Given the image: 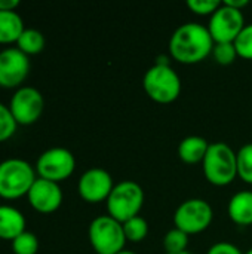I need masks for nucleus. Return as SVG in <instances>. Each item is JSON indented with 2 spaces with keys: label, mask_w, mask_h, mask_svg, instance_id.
<instances>
[{
  "label": "nucleus",
  "mask_w": 252,
  "mask_h": 254,
  "mask_svg": "<svg viewBox=\"0 0 252 254\" xmlns=\"http://www.w3.org/2000/svg\"><path fill=\"white\" fill-rule=\"evenodd\" d=\"M175 254H192V253H190V252L187 250V252H183V253H175Z\"/></svg>",
  "instance_id": "31"
},
{
  "label": "nucleus",
  "mask_w": 252,
  "mask_h": 254,
  "mask_svg": "<svg viewBox=\"0 0 252 254\" xmlns=\"http://www.w3.org/2000/svg\"><path fill=\"white\" fill-rule=\"evenodd\" d=\"M76 168L74 155L64 147H52L43 152L36 164L40 179L59 183L68 179Z\"/></svg>",
  "instance_id": "9"
},
{
  "label": "nucleus",
  "mask_w": 252,
  "mask_h": 254,
  "mask_svg": "<svg viewBox=\"0 0 252 254\" xmlns=\"http://www.w3.org/2000/svg\"><path fill=\"white\" fill-rule=\"evenodd\" d=\"M36 182L33 167L24 159H6L0 164V196L16 199L28 195Z\"/></svg>",
  "instance_id": "5"
},
{
  "label": "nucleus",
  "mask_w": 252,
  "mask_h": 254,
  "mask_svg": "<svg viewBox=\"0 0 252 254\" xmlns=\"http://www.w3.org/2000/svg\"><path fill=\"white\" fill-rule=\"evenodd\" d=\"M209 143L201 135H189L178 146V156L186 164H199L208 152Z\"/></svg>",
  "instance_id": "16"
},
{
  "label": "nucleus",
  "mask_w": 252,
  "mask_h": 254,
  "mask_svg": "<svg viewBox=\"0 0 252 254\" xmlns=\"http://www.w3.org/2000/svg\"><path fill=\"white\" fill-rule=\"evenodd\" d=\"M245 25L247 24L242 10L230 7L221 1V6L209 16L208 30L214 43H224L235 42Z\"/></svg>",
  "instance_id": "8"
},
{
  "label": "nucleus",
  "mask_w": 252,
  "mask_h": 254,
  "mask_svg": "<svg viewBox=\"0 0 252 254\" xmlns=\"http://www.w3.org/2000/svg\"><path fill=\"white\" fill-rule=\"evenodd\" d=\"M18 6V0H0V10H15Z\"/></svg>",
  "instance_id": "28"
},
{
  "label": "nucleus",
  "mask_w": 252,
  "mask_h": 254,
  "mask_svg": "<svg viewBox=\"0 0 252 254\" xmlns=\"http://www.w3.org/2000/svg\"><path fill=\"white\" fill-rule=\"evenodd\" d=\"M214 45L208 27L199 22H184L169 39V54L181 64H198L212 54Z\"/></svg>",
  "instance_id": "1"
},
{
  "label": "nucleus",
  "mask_w": 252,
  "mask_h": 254,
  "mask_svg": "<svg viewBox=\"0 0 252 254\" xmlns=\"http://www.w3.org/2000/svg\"><path fill=\"white\" fill-rule=\"evenodd\" d=\"M143 88L153 101L169 104L180 97L181 79L169 64H153L143 77Z\"/></svg>",
  "instance_id": "4"
},
{
  "label": "nucleus",
  "mask_w": 252,
  "mask_h": 254,
  "mask_svg": "<svg viewBox=\"0 0 252 254\" xmlns=\"http://www.w3.org/2000/svg\"><path fill=\"white\" fill-rule=\"evenodd\" d=\"M16 48L21 52H24L27 57L40 54L45 48V36L39 30L25 28L16 42Z\"/></svg>",
  "instance_id": "18"
},
{
  "label": "nucleus",
  "mask_w": 252,
  "mask_h": 254,
  "mask_svg": "<svg viewBox=\"0 0 252 254\" xmlns=\"http://www.w3.org/2000/svg\"><path fill=\"white\" fill-rule=\"evenodd\" d=\"M12 250L15 254H36L39 250L37 237L31 232H22L12 241Z\"/></svg>",
  "instance_id": "22"
},
{
  "label": "nucleus",
  "mask_w": 252,
  "mask_h": 254,
  "mask_svg": "<svg viewBox=\"0 0 252 254\" xmlns=\"http://www.w3.org/2000/svg\"><path fill=\"white\" fill-rule=\"evenodd\" d=\"M117 254H137V253H134V252H131V250H122V252H119Z\"/></svg>",
  "instance_id": "30"
},
{
  "label": "nucleus",
  "mask_w": 252,
  "mask_h": 254,
  "mask_svg": "<svg viewBox=\"0 0 252 254\" xmlns=\"http://www.w3.org/2000/svg\"><path fill=\"white\" fill-rule=\"evenodd\" d=\"M214 219L212 207L202 198H190L181 202L174 213V226L187 235H196L209 228Z\"/></svg>",
  "instance_id": "7"
},
{
  "label": "nucleus",
  "mask_w": 252,
  "mask_h": 254,
  "mask_svg": "<svg viewBox=\"0 0 252 254\" xmlns=\"http://www.w3.org/2000/svg\"><path fill=\"white\" fill-rule=\"evenodd\" d=\"M238 161V176L245 183L252 185V143L244 144L239 152H236Z\"/></svg>",
  "instance_id": "21"
},
{
  "label": "nucleus",
  "mask_w": 252,
  "mask_h": 254,
  "mask_svg": "<svg viewBox=\"0 0 252 254\" xmlns=\"http://www.w3.org/2000/svg\"><path fill=\"white\" fill-rule=\"evenodd\" d=\"M187 246H189V235L177 228L171 229L166 232V235L163 237V249L165 254H175L187 252Z\"/></svg>",
  "instance_id": "20"
},
{
  "label": "nucleus",
  "mask_w": 252,
  "mask_h": 254,
  "mask_svg": "<svg viewBox=\"0 0 252 254\" xmlns=\"http://www.w3.org/2000/svg\"><path fill=\"white\" fill-rule=\"evenodd\" d=\"M202 165L206 180L214 186H227L238 177L236 152L227 143H209Z\"/></svg>",
  "instance_id": "2"
},
{
  "label": "nucleus",
  "mask_w": 252,
  "mask_h": 254,
  "mask_svg": "<svg viewBox=\"0 0 252 254\" xmlns=\"http://www.w3.org/2000/svg\"><path fill=\"white\" fill-rule=\"evenodd\" d=\"M27 196L30 205L43 214L56 211L62 202V192L59 185L45 179H36Z\"/></svg>",
  "instance_id": "13"
},
{
  "label": "nucleus",
  "mask_w": 252,
  "mask_h": 254,
  "mask_svg": "<svg viewBox=\"0 0 252 254\" xmlns=\"http://www.w3.org/2000/svg\"><path fill=\"white\" fill-rule=\"evenodd\" d=\"M206 254H244V253H242V252H241V249H239V247H236L235 244L227 243V241H220V243H215L214 246H211Z\"/></svg>",
  "instance_id": "27"
},
{
  "label": "nucleus",
  "mask_w": 252,
  "mask_h": 254,
  "mask_svg": "<svg viewBox=\"0 0 252 254\" xmlns=\"http://www.w3.org/2000/svg\"><path fill=\"white\" fill-rule=\"evenodd\" d=\"M30 60L18 48H9L0 52V86L16 88L28 76Z\"/></svg>",
  "instance_id": "12"
},
{
  "label": "nucleus",
  "mask_w": 252,
  "mask_h": 254,
  "mask_svg": "<svg viewBox=\"0 0 252 254\" xmlns=\"http://www.w3.org/2000/svg\"><path fill=\"white\" fill-rule=\"evenodd\" d=\"M113 188L114 185H113V179L110 173L98 167L89 168L88 171H85L80 176L79 185H77V190L82 199L91 204L107 201Z\"/></svg>",
  "instance_id": "11"
},
{
  "label": "nucleus",
  "mask_w": 252,
  "mask_h": 254,
  "mask_svg": "<svg viewBox=\"0 0 252 254\" xmlns=\"http://www.w3.org/2000/svg\"><path fill=\"white\" fill-rule=\"evenodd\" d=\"M221 6L220 0H187V7L196 15H212Z\"/></svg>",
  "instance_id": "26"
},
{
  "label": "nucleus",
  "mask_w": 252,
  "mask_h": 254,
  "mask_svg": "<svg viewBox=\"0 0 252 254\" xmlns=\"http://www.w3.org/2000/svg\"><path fill=\"white\" fill-rule=\"evenodd\" d=\"M232 222L239 226L252 225V190H241L235 193L227 205Z\"/></svg>",
  "instance_id": "15"
},
{
  "label": "nucleus",
  "mask_w": 252,
  "mask_h": 254,
  "mask_svg": "<svg viewBox=\"0 0 252 254\" xmlns=\"http://www.w3.org/2000/svg\"><path fill=\"white\" fill-rule=\"evenodd\" d=\"M45 100L40 91L31 86L19 88L9 104V110L19 125H31L34 124L43 113Z\"/></svg>",
  "instance_id": "10"
},
{
  "label": "nucleus",
  "mask_w": 252,
  "mask_h": 254,
  "mask_svg": "<svg viewBox=\"0 0 252 254\" xmlns=\"http://www.w3.org/2000/svg\"><path fill=\"white\" fill-rule=\"evenodd\" d=\"M16 121L12 116L9 107L0 103V143L9 140L16 131Z\"/></svg>",
  "instance_id": "25"
},
{
  "label": "nucleus",
  "mask_w": 252,
  "mask_h": 254,
  "mask_svg": "<svg viewBox=\"0 0 252 254\" xmlns=\"http://www.w3.org/2000/svg\"><path fill=\"white\" fill-rule=\"evenodd\" d=\"M223 3H226V4H227V6H230V7L239 9V10H242V7H245V6H248V4H250V1H248V0H224Z\"/></svg>",
  "instance_id": "29"
},
{
  "label": "nucleus",
  "mask_w": 252,
  "mask_h": 254,
  "mask_svg": "<svg viewBox=\"0 0 252 254\" xmlns=\"http://www.w3.org/2000/svg\"><path fill=\"white\" fill-rule=\"evenodd\" d=\"M245 254H252V249H250V250H248Z\"/></svg>",
  "instance_id": "32"
},
{
  "label": "nucleus",
  "mask_w": 252,
  "mask_h": 254,
  "mask_svg": "<svg viewBox=\"0 0 252 254\" xmlns=\"http://www.w3.org/2000/svg\"><path fill=\"white\" fill-rule=\"evenodd\" d=\"M89 241L97 254H117L125 250L123 225L111 216H98L89 225Z\"/></svg>",
  "instance_id": "6"
},
{
  "label": "nucleus",
  "mask_w": 252,
  "mask_h": 254,
  "mask_svg": "<svg viewBox=\"0 0 252 254\" xmlns=\"http://www.w3.org/2000/svg\"><path fill=\"white\" fill-rule=\"evenodd\" d=\"M233 43L241 58L252 60V24H247L244 27Z\"/></svg>",
  "instance_id": "24"
},
{
  "label": "nucleus",
  "mask_w": 252,
  "mask_h": 254,
  "mask_svg": "<svg viewBox=\"0 0 252 254\" xmlns=\"http://www.w3.org/2000/svg\"><path fill=\"white\" fill-rule=\"evenodd\" d=\"M105 202L108 216L120 223H125L126 220L140 216L144 205V190L137 182L123 180L114 185Z\"/></svg>",
  "instance_id": "3"
},
{
  "label": "nucleus",
  "mask_w": 252,
  "mask_h": 254,
  "mask_svg": "<svg viewBox=\"0 0 252 254\" xmlns=\"http://www.w3.org/2000/svg\"><path fill=\"white\" fill-rule=\"evenodd\" d=\"M25 232V219L22 213L9 205H0V240L13 241Z\"/></svg>",
  "instance_id": "14"
},
{
  "label": "nucleus",
  "mask_w": 252,
  "mask_h": 254,
  "mask_svg": "<svg viewBox=\"0 0 252 254\" xmlns=\"http://www.w3.org/2000/svg\"><path fill=\"white\" fill-rule=\"evenodd\" d=\"M24 30L22 18L15 10H0V43H16Z\"/></svg>",
  "instance_id": "17"
},
{
  "label": "nucleus",
  "mask_w": 252,
  "mask_h": 254,
  "mask_svg": "<svg viewBox=\"0 0 252 254\" xmlns=\"http://www.w3.org/2000/svg\"><path fill=\"white\" fill-rule=\"evenodd\" d=\"M123 225V232L126 237V241L131 243H141L146 240L147 234H149V223L144 217L141 216H135L129 220H126Z\"/></svg>",
  "instance_id": "19"
},
{
  "label": "nucleus",
  "mask_w": 252,
  "mask_h": 254,
  "mask_svg": "<svg viewBox=\"0 0 252 254\" xmlns=\"http://www.w3.org/2000/svg\"><path fill=\"white\" fill-rule=\"evenodd\" d=\"M212 57L214 60L221 64V65H229L232 64L239 55L235 48L233 42H224V43H215L212 48Z\"/></svg>",
  "instance_id": "23"
}]
</instances>
